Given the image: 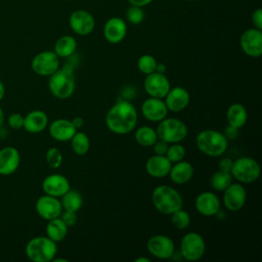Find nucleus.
I'll return each mask as SVG.
<instances>
[{"mask_svg":"<svg viewBox=\"0 0 262 262\" xmlns=\"http://www.w3.org/2000/svg\"><path fill=\"white\" fill-rule=\"evenodd\" d=\"M137 123V111L128 100L116 102L105 116V125L115 134L124 135L134 130Z\"/></svg>","mask_w":262,"mask_h":262,"instance_id":"f257e3e1","label":"nucleus"},{"mask_svg":"<svg viewBox=\"0 0 262 262\" xmlns=\"http://www.w3.org/2000/svg\"><path fill=\"white\" fill-rule=\"evenodd\" d=\"M151 202L154 207L165 215H171L183 205L181 194L169 185L157 186L151 192Z\"/></svg>","mask_w":262,"mask_h":262,"instance_id":"f03ea898","label":"nucleus"},{"mask_svg":"<svg viewBox=\"0 0 262 262\" xmlns=\"http://www.w3.org/2000/svg\"><path fill=\"white\" fill-rule=\"evenodd\" d=\"M75 77L73 67L70 63L64 64L49 76L48 87L53 96L59 99L69 98L75 91Z\"/></svg>","mask_w":262,"mask_h":262,"instance_id":"7ed1b4c3","label":"nucleus"},{"mask_svg":"<svg viewBox=\"0 0 262 262\" xmlns=\"http://www.w3.org/2000/svg\"><path fill=\"white\" fill-rule=\"evenodd\" d=\"M195 143L198 148L203 154L208 157L216 158L222 156L226 151L228 140L223 133L217 130L207 129L201 131L198 134L195 138Z\"/></svg>","mask_w":262,"mask_h":262,"instance_id":"20e7f679","label":"nucleus"},{"mask_svg":"<svg viewBox=\"0 0 262 262\" xmlns=\"http://www.w3.org/2000/svg\"><path fill=\"white\" fill-rule=\"evenodd\" d=\"M27 257L33 262L52 261L57 253L54 241L46 236H36L28 242L25 249Z\"/></svg>","mask_w":262,"mask_h":262,"instance_id":"39448f33","label":"nucleus"},{"mask_svg":"<svg viewBox=\"0 0 262 262\" xmlns=\"http://www.w3.org/2000/svg\"><path fill=\"white\" fill-rule=\"evenodd\" d=\"M157 135L168 143H177L185 139L188 130L186 125L176 118H165L160 121L157 127Z\"/></svg>","mask_w":262,"mask_h":262,"instance_id":"423d86ee","label":"nucleus"},{"mask_svg":"<svg viewBox=\"0 0 262 262\" xmlns=\"http://www.w3.org/2000/svg\"><path fill=\"white\" fill-rule=\"evenodd\" d=\"M230 174L239 183H253L260 176V165L253 158L241 157L233 161Z\"/></svg>","mask_w":262,"mask_h":262,"instance_id":"0eeeda50","label":"nucleus"},{"mask_svg":"<svg viewBox=\"0 0 262 262\" xmlns=\"http://www.w3.org/2000/svg\"><path fill=\"white\" fill-rule=\"evenodd\" d=\"M206 252L204 237L194 231L187 232L180 242V254L186 261L200 260Z\"/></svg>","mask_w":262,"mask_h":262,"instance_id":"6e6552de","label":"nucleus"},{"mask_svg":"<svg viewBox=\"0 0 262 262\" xmlns=\"http://www.w3.org/2000/svg\"><path fill=\"white\" fill-rule=\"evenodd\" d=\"M31 66L37 75L49 77L59 69V57L54 51L45 50L33 57Z\"/></svg>","mask_w":262,"mask_h":262,"instance_id":"1a4fd4ad","label":"nucleus"},{"mask_svg":"<svg viewBox=\"0 0 262 262\" xmlns=\"http://www.w3.org/2000/svg\"><path fill=\"white\" fill-rule=\"evenodd\" d=\"M147 251L158 259H170L175 252V245L172 238L164 234H156L149 237L146 244Z\"/></svg>","mask_w":262,"mask_h":262,"instance_id":"9d476101","label":"nucleus"},{"mask_svg":"<svg viewBox=\"0 0 262 262\" xmlns=\"http://www.w3.org/2000/svg\"><path fill=\"white\" fill-rule=\"evenodd\" d=\"M143 87L145 92L150 97L157 98H164L171 88L170 82L165 74L158 72L146 75L143 82Z\"/></svg>","mask_w":262,"mask_h":262,"instance_id":"9b49d317","label":"nucleus"},{"mask_svg":"<svg viewBox=\"0 0 262 262\" xmlns=\"http://www.w3.org/2000/svg\"><path fill=\"white\" fill-rule=\"evenodd\" d=\"M241 48L251 57H259L262 54V32L256 28L246 30L239 40Z\"/></svg>","mask_w":262,"mask_h":262,"instance_id":"f8f14e48","label":"nucleus"},{"mask_svg":"<svg viewBox=\"0 0 262 262\" xmlns=\"http://www.w3.org/2000/svg\"><path fill=\"white\" fill-rule=\"evenodd\" d=\"M69 24L72 31L80 36L89 35L95 27L93 15L84 9L73 11L69 17Z\"/></svg>","mask_w":262,"mask_h":262,"instance_id":"ddd939ff","label":"nucleus"},{"mask_svg":"<svg viewBox=\"0 0 262 262\" xmlns=\"http://www.w3.org/2000/svg\"><path fill=\"white\" fill-rule=\"evenodd\" d=\"M223 191V205L227 210L235 212L245 206L247 201V191L242 183L231 182Z\"/></svg>","mask_w":262,"mask_h":262,"instance_id":"4468645a","label":"nucleus"},{"mask_svg":"<svg viewBox=\"0 0 262 262\" xmlns=\"http://www.w3.org/2000/svg\"><path fill=\"white\" fill-rule=\"evenodd\" d=\"M36 211L41 218L45 220H51L53 218L59 217L60 213L62 212V206L56 196L44 194L37 200Z\"/></svg>","mask_w":262,"mask_h":262,"instance_id":"2eb2a0df","label":"nucleus"},{"mask_svg":"<svg viewBox=\"0 0 262 262\" xmlns=\"http://www.w3.org/2000/svg\"><path fill=\"white\" fill-rule=\"evenodd\" d=\"M103 37L112 43L118 44L124 40L127 34V25L123 18L119 16H113L108 18L103 26Z\"/></svg>","mask_w":262,"mask_h":262,"instance_id":"dca6fc26","label":"nucleus"},{"mask_svg":"<svg viewBox=\"0 0 262 262\" xmlns=\"http://www.w3.org/2000/svg\"><path fill=\"white\" fill-rule=\"evenodd\" d=\"M142 116L151 122H160L167 117L168 108L162 98L149 97L141 104Z\"/></svg>","mask_w":262,"mask_h":262,"instance_id":"f3484780","label":"nucleus"},{"mask_svg":"<svg viewBox=\"0 0 262 262\" xmlns=\"http://www.w3.org/2000/svg\"><path fill=\"white\" fill-rule=\"evenodd\" d=\"M196 211L206 217L215 216L221 208V203L219 198L212 191L201 192L194 203Z\"/></svg>","mask_w":262,"mask_h":262,"instance_id":"a211bd4d","label":"nucleus"},{"mask_svg":"<svg viewBox=\"0 0 262 262\" xmlns=\"http://www.w3.org/2000/svg\"><path fill=\"white\" fill-rule=\"evenodd\" d=\"M165 103L168 108V111L177 113L184 110L190 100V95L188 91L180 86L170 88L168 93L166 94Z\"/></svg>","mask_w":262,"mask_h":262,"instance_id":"6ab92c4d","label":"nucleus"},{"mask_svg":"<svg viewBox=\"0 0 262 262\" xmlns=\"http://www.w3.org/2000/svg\"><path fill=\"white\" fill-rule=\"evenodd\" d=\"M71 188L68 178L61 174H50L44 178L42 189L45 194L52 196H61Z\"/></svg>","mask_w":262,"mask_h":262,"instance_id":"aec40b11","label":"nucleus"},{"mask_svg":"<svg viewBox=\"0 0 262 262\" xmlns=\"http://www.w3.org/2000/svg\"><path fill=\"white\" fill-rule=\"evenodd\" d=\"M20 162L19 151L13 146H6L0 149V175L13 174Z\"/></svg>","mask_w":262,"mask_h":262,"instance_id":"412c9836","label":"nucleus"},{"mask_svg":"<svg viewBox=\"0 0 262 262\" xmlns=\"http://www.w3.org/2000/svg\"><path fill=\"white\" fill-rule=\"evenodd\" d=\"M76 132L77 129L73 125L72 121L67 119L54 120L49 125V134L57 141H69Z\"/></svg>","mask_w":262,"mask_h":262,"instance_id":"4be33fe9","label":"nucleus"},{"mask_svg":"<svg viewBox=\"0 0 262 262\" xmlns=\"http://www.w3.org/2000/svg\"><path fill=\"white\" fill-rule=\"evenodd\" d=\"M172 163L166 156L155 155L150 157L145 163V171L155 178H162L169 174Z\"/></svg>","mask_w":262,"mask_h":262,"instance_id":"5701e85b","label":"nucleus"},{"mask_svg":"<svg viewBox=\"0 0 262 262\" xmlns=\"http://www.w3.org/2000/svg\"><path fill=\"white\" fill-rule=\"evenodd\" d=\"M48 125V117L43 111H32L24 117V128L29 133H40Z\"/></svg>","mask_w":262,"mask_h":262,"instance_id":"b1692460","label":"nucleus"},{"mask_svg":"<svg viewBox=\"0 0 262 262\" xmlns=\"http://www.w3.org/2000/svg\"><path fill=\"white\" fill-rule=\"evenodd\" d=\"M193 172L194 169L192 165L189 162L181 160L171 166L168 175H170L172 182L176 184H185L192 178Z\"/></svg>","mask_w":262,"mask_h":262,"instance_id":"393cba45","label":"nucleus"},{"mask_svg":"<svg viewBox=\"0 0 262 262\" xmlns=\"http://www.w3.org/2000/svg\"><path fill=\"white\" fill-rule=\"evenodd\" d=\"M226 120L229 126L242 128L248 120V112L242 103H232L226 111Z\"/></svg>","mask_w":262,"mask_h":262,"instance_id":"a878e982","label":"nucleus"},{"mask_svg":"<svg viewBox=\"0 0 262 262\" xmlns=\"http://www.w3.org/2000/svg\"><path fill=\"white\" fill-rule=\"evenodd\" d=\"M46 234L55 243L61 242L68 234V225L59 217L48 220L46 225Z\"/></svg>","mask_w":262,"mask_h":262,"instance_id":"bb28decb","label":"nucleus"},{"mask_svg":"<svg viewBox=\"0 0 262 262\" xmlns=\"http://www.w3.org/2000/svg\"><path fill=\"white\" fill-rule=\"evenodd\" d=\"M77 49V41L73 36H61L54 45V52L58 57H70Z\"/></svg>","mask_w":262,"mask_h":262,"instance_id":"cd10ccee","label":"nucleus"},{"mask_svg":"<svg viewBox=\"0 0 262 262\" xmlns=\"http://www.w3.org/2000/svg\"><path fill=\"white\" fill-rule=\"evenodd\" d=\"M60 203L63 210L77 212L83 205V199L79 191L70 188L63 195H61Z\"/></svg>","mask_w":262,"mask_h":262,"instance_id":"c85d7f7f","label":"nucleus"},{"mask_svg":"<svg viewBox=\"0 0 262 262\" xmlns=\"http://www.w3.org/2000/svg\"><path fill=\"white\" fill-rule=\"evenodd\" d=\"M134 138L139 145L147 147L152 146V144L158 139V135L154 128L149 126H141L135 131Z\"/></svg>","mask_w":262,"mask_h":262,"instance_id":"c756f323","label":"nucleus"},{"mask_svg":"<svg viewBox=\"0 0 262 262\" xmlns=\"http://www.w3.org/2000/svg\"><path fill=\"white\" fill-rule=\"evenodd\" d=\"M70 141L73 151L78 156H84L90 148L89 137L84 132H76Z\"/></svg>","mask_w":262,"mask_h":262,"instance_id":"7c9ffc66","label":"nucleus"},{"mask_svg":"<svg viewBox=\"0 0 262 262\" xmlns=\"http://www.w3.org/2000/svg\"><path fill=\"white\" fill-rule=\"evenodd\" d=\"M232 182V176L229 172H224L221 170L216 171L210 179V185L213 189L217 191H223Z\"/></svg>","mask_w":262,"mask_h":262,"instance_id":"2f4dec72","label":"nucleus"},{"mask_svg":"<svg viewBox=\"0 0 262 262\" xmlns=\"http://www.w3.org/2000/svg\"><path fill=\"white\" fill-rule=\"evenodd\" d=\"M171 221L175 228L182 230L189 226L190 215L185 210L180 208L171 214Z\"/></svg>","mask_w":262,"mask_h":262,"instance_id":"473e14b6","label":"nucleus"},{"mask_svg":"<svg viewBox=\"0 0 262 262\" xmlns=\"http://www.w3.org/2000/svg\"><path fill=\"white\" fill-rule=\"evenodd\" d=\"M157 64V59L150 54H143L137 60V68L144 75H148L156 72Z\"/></svg>","mask_w":262,"mask_h":262,"instance_id":"72a5a7b5","label":"nucleus"},{"mask_svg":"<svg viewBox=\"0 0 262 262\" xmlns=\"http://www.w3.org/2000/svg\"><path fill=\"white\" fill-rule=\"evenodd\" d=\"M144 11L140 6L130 4L126 10V18L132 25H139L144 19Z\"/></svg>","mask_w":262,"mask_h":262,"instance_id":"f704fd0d","label":"nucleus"},{"mask_svg":"<svg viewBox=\"0 0 262 262\" xmlns=\"http://www.w3.org/2000/svg\"><path fill=\"white\" fill-rule=\"evenodd\" d=\"M166 157L169 159L171 163H176L184 159L185 157V148L183 145L177 143H172V145H169L168 150L166 152Z\"/></svg>","mask_w":262,"mask_h":262,"instance_id":"c9c22d12","label":"nucleus"},{"mask_svg":"<svg viewBox=\"0 0 262 262\" xmlns=\"http://www.w3.org/2000/svg\"><path fill=\"white\" fill-rule=\"evenodd\" d=\"M46 162L51 169H57L62 163V155L56 147H50L46 151Z\"/></svg>","mask_w":262,"mask_h":262,"instance_id":"e433bc0d","label":"nucleus"},{"mask_svg":"<svg viewBox=\"0 0 262 262\" xmlns=\"http://www.w3.org/2000/svg\"><path fill=\"white\" fill-rule=\"evenodd\" d=\"M59 218L68 225V227L75 225L77 223V220H78V216H77L76 212L67 211V210H64L63 212L60 213Z\"/></svg>","mask_w":262,"mask_h":262,"instance_id":"4c0bfd02","label":"nucleus"},{"mask_svg":"<svg viewBox=\"0 0 262 262\" xmlns=\"http://www.w3.org/2000/svg\"><path fill=\"white\" fill-rule=\"evenodd\" d=\"M8 125L12 129H20L24 126V117L18 113H13L8 117Z\"/></svg>","mask_w":262,"mask_h":262,"instance_id":"58836bf2","label":"nucleus"},{"mask_svg":"<svg viewBox=\"0 0 262 262\" xmlns=\"http://www.w3.org/2000/svg\"><path fill=\"white\" fill-rule=\"evenodd\" d=\"M169 143L162 140V139H157L156 142L152 144V149L156 155H161V156H166V152L168 150Z\"/></svg>","mask_w":262,"mask_h":262,"instance_id":"ea45409f","label":"nucleus"},{"mask_svg":"<svg viewBox=\"0 0 262 262\" xmlns=\"http://www.w3.org/2000/svg\"><path fill=\"white\" fill-rule=\"evenodd\" d=\"M252 23L254 25V28L258 30H262V9L257 8L252 13Z\"/></svg>","mask_w":262,"mask_h":262,"instance_id":"a19ab883","label":"nucleus"},{"mask_svg":"<svg viewBox=\"0 0 262 262\" xmlns=\"http://www.w3.org/2000/svg\"><path fill=\"white\" fill-rule=\"evenodd\" d=\"M232 164H233V161L229 158H223L221 159V161L219 162V170L221 171H224V172H229L231 171V168H232Z\"/></svg>","mask_w":262,"mask_h":262,"instance_id":"79ce46f5","label":"nucleus"},{"mask_svg":"<svg viewBox=\"0 0 262 262\" xmlns=\"http://www.w3.org/2000/svg\"><path fill=\"white\" fill-rule=\"evenodd\" d=\"M238 133V129L237 128H234L232 126H227L225 128V132H224V136L226 137L227 140H231V139H234L236 137Z\"/></svg>","mask_w":262,"mask_h":262,"instance_id":"37998d69","label":"nucleus"},{"mask_svg":"<svg viewBox=\"0 0 262 262\" xmlns=\"http://www.w3.org/2000/svg\"><path fill=\"white\" fill-rule=\"evenodd\" d=\"M154 0H128V2L132 5H136V6H140V7H144L148 4H150Z\"/></svg>","mask_w":262,"mask_h":262,"instance_id":"c03bdc74","label":"nucleus"},{"mask_svg":"<svg viewBox=\"0 0 262 262\" xmlns=\"http://www.w3.org/2000/svg\"><path fill=\"white\" fill-rule=\"evenodd\" d=\"M72 123H73V125L75 126L76 129H79V128H81L84 125V120H83L82 117H75L72 120Z\"/></svg>","mask_w":262,"mask_h":262,"instance_id":"a18cd8bd","label":"nucleus"},{"mask_svg":"<svg viewBox=\"0 0 262 262\" xmlns=\"http://www.w3.org/2000/svg\"><path fill=\"white\" fill-rule=\"evenodd\" d=\"M166 70H167V68H166V66H165L164 63H158V64H157L156 72L161 73V74H165V73H166Z\"/></svg>","mask_w":262,"mask_h":262,"instance_id":"49530a36","label":"nucleus"},{"mask_svg":"<svg viewBox=\"0 0 262 262\" xmlns=\"http://www.w3.org/2000/svg\"><path fill=\"white\" fill-rule=\"evenodd\" d=\"M4 94H5V88H4L3 83L0 81V101H1L2 98L4 97Z\"/></svg>","mask_w":262,"mask_h":262,"instance_id":"de8ad7c7","label":"nucleus"},{"mask_svg":"<svg viewBox=\"0 0 262 262\" xmlns=\"http://www.w3.org/2000/svg\"><path fill=\"white\" fill-rule=\"evenodd\" d=\"M150 260L146 257H139L137 259H135V262H149Z\"/></svg>","mask_w":262,"mask_h":262,"instance_id":"09e8293b","label":"nucleus"},{"mask_svg":"<svg viewBox=\"0 0 262 262\" xmlns=\"http://www.w3.org/2000/svg\"><path fill=\"white\" fill-rule=\"evenodd\" d=\"M3 122H4V113H3L2 108L0 107V128H1L2 125H3Z\"/></svg>","mask_w":262,"mask_h":262,"instance_id":"8fccbe9b","label":"nucleus"},{"mask_svg":"<svg viewBox=\"0 0 262 262\" xmlns=\"http://www.w3.org/2000/svg\"><path fill=\"white\" fill-rule=\"evenodd\" d=\"M186 1H195V0H186Z\"/></svg>","mask_w":262,"mask_h":262,"instance_id":"3c124183","label":"nucleus"},{"mask_svg":"<svg viewBox=\"0 0 262 262\" xmlns=\"http://www.w3.org/2000/svg\"><path fill=\"white\" fill-rule=\"evenodd\" d=\"M67 1H72V0H67Z\"/></svg>","mask_w":262,"mask_h":262,"instance_id":"603ef678","label":"nucleus"}]
</instances>
